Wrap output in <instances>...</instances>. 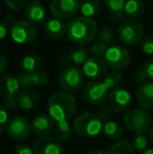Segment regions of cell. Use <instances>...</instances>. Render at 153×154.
Wrapping results in <instances>:
<instances>
[{"label": "cell", "mask_w": 153, "mask_h": 154, "mask_svg": "<svg viewBox=\"0 0 153 154\" xmlns=\"http://www.w3.org/2000/svg\"><path fill=\"white\" fill-rule=\"evenodd\" d=\"M78 102L72 92L59 91L51 95L47 101V111L56 123L67 122L75 116Z\"/></svg>", "instance_id": "cell-1"}, {"label": "cell", "mask_w": 153, "mask_h": 154, "mask_svg": "<svg viewBox=\"0 0 153 154\" xmlns=\"http://www.w3.org/2000/svg\"><path fill=\"white\" fill-rule=\"evenodd\" d=\"M98 24L92 18L80 16L72 18L66 24V36L77 44H87L96 37Z\"/></svg>", "instance_id": "cell-2"}, {"label": "cell", "mask_w": 153, "mask_h": 154, "mask_svg": "<svg viewBox=\"0 0 153 154\" xmlns=\"http://www.w3.org/2000/svg\"><path fill=\"white\" fill-rule=\"evenodd\" d=\"M75 133L79 136L91 137L103 130V121L92 112H83L79 114L72 124Z\"/></svg>", "instance_id": "cell-3"}, {"label": "cell", "mask_w": 153, "mask_h": 154, "mask_svg": "<svg viewBox=\"0 0 153 154\" xmlns=\"http://www.w3.org/2000/svg\"><path fill=\"white\" fill-rule=\"evenodd\" d=\"M125 127L134 133H145L150 129L152 119L148 111L143 107L132 108L123 118Z\"/></svg>", "instance_id": "cell-4"}, {"label": "cell", "mask_w": 153, "mask_h": 154, "mask_svg": "<svg viewBox=\"0 0 153 154\" xmlns=\"http://www.w3.org/2000/svg\"><path fill=\"white\" fill-rule=\"evenodd\" d=\"M85 83V75L82 68L78 65H67L63 68L59 75V85L62 90L75 92L83 88Z\"/></svg>", "instance_id": "cell-5"}, {"label": "cell", "mask_w": 153, "mask_h": 154, "mask_svg": "<svg viewBox=\"0 0 153 154\" xmlns=\"http://www.w3.org/2000/svg\"><path fill=\"white\" fill-rule=\"evenodd\" d=\"M116 35L126 45H136L144 37V27L136 19H127L120 24Z\"/></svg>", "instance_id": "cell-6"}, {"label": "cell", "mask_w": 153, "mask_h": 154, "mask_svg": "<svg viewBox=\"0 0 153 154\" xmlns=\"http://www.w3.org/2000/svg\"><path fill=\"white\" fill-rule=\"evenodd\" d=\"M10 35L12 40L17 44H29L38 37L36 26L29 21H17L11 26Z\"/></svg>", "instance_id": "cell-7"}, {"label": "cell", "mask_w": 153, "mask_h": 154, "mask_svg": "<svg viewBox=\"0 0 153 154\" xmlns=\"http://www.w3.org/2000/svg\"><path fill=\"white\" fill-rule=\"evenodd\" d=\"M109 89L103 81H93L86 83L82 89V97L84 101L90 105H102L108 100Z\"/></svg>", "instance_id": "cell-8"}, {"label": "cell", "mask_w": 153, "mask_h": 154, "mask_svg": "<svg viewBox=\"0 0 153 154\" xmlns=\"http://www.w3.org/2000/svg\"><path fill=\"white\" fill-rule=\"evenodd\" d=\"M108 67L111 70L121 71L129 66L131 62V56L126 48L120 45H110L104 56Z\"/></svg>", "instance_id": "cell-9"}, {"label": "cell", "mask_w": 153, "mask_h": 154, "mask_svg": "<svg viewBox=\"0 0 153 154\" xmlns=\"http://www.w3.org/2000/svg\"><path fill=\"white\" fill-rule=\"evenodd\" d=\"M80 2V0H53L49 4V11L53 17L66 20L79 13Z\"/></svg>", "instance_id": "cell-10"}, {"label": "cell", "mask_w": 153, "mask_h": 154, "mask_svg": "<svg viewBox=\"0 0 153 154\" xmlns=\"http://www.w3.org/2000/svg\"><path fill=\"white\" fill-rule=\"evenodd\" d=\"M82 70H83L85 78L93 80V81H100L104 79V77L107 75L108 65L104 58L93 56V57H88L86 59V61L83 63Z\"/></svg>", "instance_id": "cell-11"}, {"label": "cell", "mask_w": 153, "mask_h": 154, "mask_svg": "<svg viewBox=\"0 0 153 154\" xmlns=\"http://www.w3.org/2000/svg\"><path fill=\"white\" fill-rule=\"evenodd\" d=\"M8 134L13 140L22 142L29 137L32 132V126L26 118L24 116H15L8 124Z\"/></svg>", "instance_id": "cell-12"}, {"label": "cell", "mask_w": 153, "mask_h": 154, "mask_svg": "<svg viewBox=\"0 0 153 154\" xmlns=\"http://www.w3.org/2000/svg\"><path fill=\"white\" fill-rule=\"evenodd\" d=\"M107 101L115 111L123 112L130 108L131 103H132V97L127 89L118 87L110 90Z\"/></svg>", "instance_id": "cell-13"}, {"label": "cell", "mask_w": 153, "mask_h": 154, "mask_svg": "<svg viewBox=\"0 0 153 154\" xmlns=\"http://www.w3.org/2000/svg\"><path fill=\"white\" fill-rule=\"evenodd\" d=\"M35 154H63L60 142L49 135L39 136L34 144Z\"/></svg>", "instance_id": "cell-14"}, {"label": "cell", "mask_w": 153, "mask_h": 154, "mask_svg": "<svg viewBox=\"0 0 153 154\" xmlns=\"http://www.w3.org/2000/svg\"><path fill=\"white\" fill-rule=\"evenodd\" d=\"M19 83L21 88H33V87H42L45 86L49 81V77L44 71H36V72H23L18 75Z\"/></svg>", "instance_id": "cell-15"}, {"label": "cell", "mask_w": 153, "mask_h": 154, "mask_svg": "<svg viewBox=\"0 0 153 154\" xmlns=\"http://www.w3.org/2000/svg\"><path fill=\"white\" fill-rule=\"evenodd\" d=\"M20 83L18 77L11 73H1L0 75V94L5 99H13L20 91Z\"/></svg>", "instance_id": "cell-16"}, {"label": "cell", "mask_w": 153, "mask_h": 154, "mask_svg": "<svg viewBox=\"0 0 153 154\" xmlns=\"http://www.w3.org/2000/svg\"><path fill=\"white\" fill-rule=\"evenodd\" d=\"M17 107L24 110H32L39 104V94L32 88H23L15 97Z\"/></svg>", "instance_id": "cell-17"}, {"label": "cell", "mask_w": 153, "mask_h": 154, "mask_svg": "<svg viewBox=\"0 0 153 154\" xmlns=\"http://www.w3.org/2000/svg\"><path fill=\"white\" fill-rule=\"evenodd\" d=\"M55 121L50 116L41 114L34 119L31 122L32 131L38 136L49 135L51 131H54L55 128Z\"/></svg>", "instance_id": "cell-18"}, {"label": "cell", "mask_w": 153, "mask_h": 154, "mask_svg": "<svg viewBox=\"0 0 153 154\" xmlns=\"http://www.w3.org/2000/svg\"><path fill=\"white\" fill-rule=\"evenodd\" d=\"M24 17L32 23H40L46 18V11L38 0H32L24 6Z\"/></svg>", "instance_id": "cell-19"}, {"label": "cell", "mask_w": 153, "mask_h": 154, "mask_svg": "<svg viewBox=\"0 0 153 154\" xmlns=\"http://www.w3.org/2000/svg\"><path fill=\"white\" fill-rule=\"evenodd\" d=\"M136 101L141 107L153 109V82H144L136 89Z\"/></svg>", "instance_id": "cell-20"}, {"label": "cell", "mask_w": 153, "mask_h": 154, "mask_svg": "<svg viewBox=\"0 0 153 154\" xmlns=\"http://www.w3.org/2000/svg\"><path fill=\"white\" fill-rule=\"evenodd\" d=\"M44 32L47 38L51 40L61 39L66 35V24L63 22V20L54 17L45 22Z\"/></svg>", "instance_id": "cell-21"}, {"label": "cell", "mask_w": 153, "mask_h": 154, "mask_svg": "<svg viewBox=\"0 0 153 154\" xmlns=\"http://www.w3.org/2000/svg\"><path fill=\"white\" fill-rule=\"evenodd\" d=\"M88 58V51L83 47L72 48L68 54H64L60 58V64L62 66L67 65H83V63Z\"/></svg>", "instance_id": "cell-22"}, {"label": "cell", "mask_w": 153, "mask_h": 154, "mask_svg": "<svg viewBox=\"0 0 153 154\" xmlns=\"http://www.w3.org/2000/svg\"><path fill=\"white\" fill-rule=\"evenodd\" d=\"M126 0H105V5L109 11V18L113 23H120L124 20V8Z\"/></svg>", "instance_id": "cell-23"}, {"label": "cell", "mask_w": 153, "mask_h": 154, "mask_svg": "<svg viewBox=\"0 0 153 154\" xmlns=\"http://www.w3.org/2000/svg\"><path fill=\"white\" fill-rule=\"evenodd\" d=\"M145 12V2L143 0H126L124 8L125 17L128 19H137Z\"/></svg>", "instance_id": "cell-24"}, {"label": "cell", "mask_w": 153, "mask_h": 154, "mask_svg": "<svg viewBox=\"0 0 153 154\" xmlns=\"http://www.w3.org/2000/svg\"><path fill=\"white\" fill-rule=\"evenodd\" d=\"M103 133L110 140H120L124 136V128L120 123L115 121H107L103 125Z\"/></svg>", "instance_id": "cell-25"}, {"label": "cell", "mask_w": 153, "mask_h": 154, "mask_svg": "<svg viewBox=\"0 0 153 154\" xmlns=\"http://www.w3.org/2000/svg\"><path fill=\"white\" fill-rule=\"evenodd\" d=\"M79 12L84 17L93 18L101 12L100 2L98 0H83L80 2Z\"/></svg>", "instance_id": "cell-26"}, {"label": "cell", "mask_w": 153, "mask_h": 154, "mask_svg": "<svg viewBox=\"0 0 153 154\" xmlns=\"http://www.w3.org/2000/svg\"><path fill=\"white\" fill-rule=\"evenodd\" d=\"M147 80L153 81V60L144 63L143 66L137 69L133 75V81L135 83L142 84L147 82Z\"/></svg>", "instance_id": "cell-27"}, {"label": "cell", "mask_w": 153, "mask_h": 154, "mask_svg": "<svg viewBox=\"0 0 153 154\" xmlns=\"http://www.w3.org/2000/svg\"><path fill=\"white\" fill-rule=\"evenodd\" d=\"M42 59L37 54H27L22 59V68L26 72H36L41 70Z\"/></svg>", "instance_id": "cell-28"}, {"label": "cell", "mask_w": 153, "mask_h": 154, "mask_svg": "<svg viewBox=\"0 0 153 154\" xmlns=\"http://www.w3.org/2000/svg\"><path fill=\"white\" fill-rule=\"evenodd\" d=\"M134 149L130 142L126 140H116L110 148L106 151V154H133Z\"/></svg>", "instance_id": "cell-29"}, {"label": "cell", "mask_w": 153, "mask_h": 154, "mask_svg": "<svg viewBox=\"0 0 153 154\" xmlns=\"http://www.w3.org/2000/svg\"><path fill=\"white\" fill-rule=\"evenodd\" d=\"M54 132H55L56 138L59 142H66L72 137V128H70L69 124L67 122L63 123H56L55 128H54Z\"/></svg>", "instance_id": "cell-30"}, {"label": "cell", "mask_w": 153, "mask_h": 154, "mask_svg": "<svg viewBox=\"0 0 153 154\" xmlns=\"http://www.w3.org/2000/svg\"><path fill=\"white\" fill-rule=\"evenodd\" d=\"M103 83L106 85L109 90H113L118 88L123 83V75L120 71L112 70L111 72H107V75L103 79Z\"/></svg>", "instance_id": "cell-31"}, {"label": "cell", "mask_w": 153, "mask_h": 154, "mask_svg": "<svg viewBox=\"0 0 153 154\" xmlns=\"http://www.w3.org/2000/svg\"><path fill=\"white\" fill-rule=\"evenodd\" d=\"M96 36H98L99 41H102L103 43H105L107 45L111 44L115 39V32L108 26H103L100 29V32L96 34Z\"/></svg>", "instance_id": "cell-32"}, {"label": "cell", "mask_w": 153, "mask_h": 154, "mask_svg": "<svg viewBox=\"0 0 153 154\" xmlns=\"http://www.w3.org/2000/svg\"><path fill=\"white\" fill-rule=\"evenodd\" d=\"M131 145H132V147H133L134 150L144 151L148 145L147 137L144 135V133H136V135L132 138Z\"/></svg>", "instance_id": "cell-33"}, {"label": "cell", "mask_w": 153, "mask_h": 154, "mask_svg": "<svg viewBox=\"0 0 153 154\" xmlns=\"http://www.w3.org/2000/svg\"><path fill=\"white\" fill-rule=\"evenodd\" d=\"M112 113H113V109L111 108V106L109 105H105L102 104L100 107L96 110V116L103 121V122H107L112 118Z\"/></svg>", "instance_id": "cell-34"}, {"label": "cell", "mask_w": 153, "mask_h": 154, "mask_svg": "<svg viewBox=\"0 0 153 154\" xmlns=\"http://www.w3.org/2000/svg\"><path fill=\"white\" fill-rule=\"evenodd\" d=\"M139 46L144 54L151 56L153 55V36H146L139 42Z\"/></svg>", "instance_id": "cell-35"}, {"label": "cell", "mask_w": 153, "mask_h": 154, "mask_svg": "<svg viewBox=\"0 0 153 154\" xmlns=\"http://www.w3.org/2000/svg\"><path fill=\"white\" fill-rule=\"evenodd\" d=\"M107 48H108V45L107 44L103 43L102 41H96V42H94L93 44L91 45V53L93 56L104 58Z\"/></svg>", "instance_id": "cell-36"}, {"label": "cell", "mask_w": 153, "mask_h": 154, "mask_svg": "<svg viewBox=\"0 0 153 154\" xmlns=\"http://www.w3.org/2000/svg\"><path fill=\"white\" fill-rule=\"evenodd\" d=\"M4 3L6 4L10 10L12 11H20L27 3V0H4Z\"/></svg>", "instance_id": "cell-37"}, {"label": "cell", "mask_w": 153, "mask_h": 154, "mask_svg": "<svg viewBox=\"0 0 153 154\" xmlns=\"http://www.w3.org/2000/svg\"><path fill=\"white\" fill-rule=\"evenodd\" d=\"M8 122H10V121H8V111L5 110V108L0 106V133L8 127Z\"/></svg>", "instance_id": "cell-38"}, {"label": "cell", "mask_w": 153, "mask_h": 154, "mask_svg": "<svg viewBox=\"0 0 153 154\" xmlns=\"http://www.w3.org/2000/svg\"><path fill=\"white\" fill-rule=\"evenodd\" d=\"M15 154H35V150L29 145L21 144L15 148Z\"/></svg>", "instance_id": "cell-39"}, {"label": "cell", "mask_w": 153, "mask_h": 154, "mask_svg": "<svg viewBox=\"0 0 153 154\" xmlns=\"http://www.w3.org/2000/svg\"><path fill=\"white\" fill-rule=\"evenodd\" d=\"M8 32H10V29L8 25L3 21H0V41L5 39L8 37Z\"/></svg>", "instance_id": "cell-40"}, {"label": "cell", "mask_w": 153, "mask_h": 154, "mask_svg": "<svg viewBox=\"0 0 153 154\" xmlns=\"http://www.w3.org/2000/svg\"><path fill=\"white\" fill-rule=\"evenodd\" d=\"M6 65H8V60L2 54H0V75L3 73L4 69L6 68Z\"/></svg>", "instance_id": "cell-41"}, {"label": "cell", "mask_w": 153, "mask_h": 154, "mask_svg": "<svg viewBox=\"0 0 153 154\" xmlns=\"http://www.w3.org/2000/svg\"><path fill=\"white\" fill-rule=\"evenodd\" d=\"M87 154H106V152H104V151L101 150V149H99V148H92L88 151Z\"/></svg>", "instance_id": "cell-42"}, {"label": "cell", "mask_w": 153, "mask_h": 154, "mask_svg": "<svg viewBox=\"0 0 153 154\" xmlns=\"http://www.w3.org/2000/svg\"><path fill=\"white\" fill-rule=\"evenodd\" d=\"M142 154H153V149H147V150L145 149Z\"/></svg>", "instance_id": "cell-43"}, {"label": "cell", "mask_w": 153, "mask_h": 154, "mask_svg": "<svg viewBox=\"0 0 153 154\" xmlns=\"http://www.w3.org/2000/svg\"><path fill=\"white\" fill-rule=\"evenodd\" d=\"M149 132H150V138L153 140V125H151V127H150Z\"/></svg>", "instance_id": "cell-44"}]
</instances>
